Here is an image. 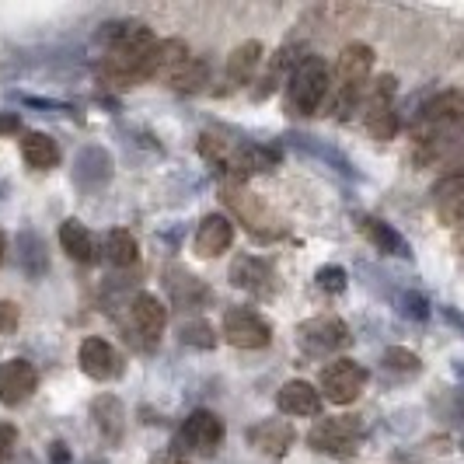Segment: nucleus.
Here are the masks:
<instances>
[{
  "mask_svg": "<svg viewBox=\"0 0 464 464\" xmlns=\"http://www.w3.org/2000/svg\"><path fill=\"white\" fill-rule=\"evenodd\" d=\"M373 70V49L367 43H349L339 60H335V73H332V109L335 116H349L353 109H360L367 81Z\"/></svg>",
  "mask_w": 464,
  "mask_h": 464,
  "instance_id": "1",
  "label": "nucleus"
},
{
  "mask_svg": "<svg viewBox=\"0 0 464 464\" xmlns=\"http://www.w3.org/2000/svg\"><path fill=\"white\" fill-rule=\"evenodd\" d=\"M332 94V67L322 56H301L286 77V112L294 116H318Z\"/></svg>",
  "mask_w": 464,
  "mask_h": 464,
  "instance_id": "2",
  "label": "nucleus"
},
{
  "mask_svg": "<svg viewBox=\"0 0 464 464\" xmlns=\"http://www.w3.org/2000/svg\"><path fill=\"white\" fill-rule=\"evenodd\" d=\"M220 199H224L227 209L245 224V231L252 234V237H258V241H276L279 234L286 231L283 220L262 203V196L248 192V188L237 186V182H224V186H220Z\"/></svg>",
  "mask_w": 464,
  "mask_h": 464,
  "instance_id": "3",
  "label": "nucleus"
},
{
  "mask_svg": "<svg viewBox=\"0 0 464 464\" xmlns=\"http://www.w3.org/2000/svg\"><path fill=\"white\" fill-rule=\"evenodd\" d=\"M464 126V92H440L433 94L422 109L412 126V140H440L450 130Z\"/></svg>",
  "mask_w": 464,
  "mask_h": 464,
  "instance_id": "4",
  "label": "nucleus"
},
{
  "mask_svg": "<svg viewBox=\"0 0 464 464\" xmlns=\"http://www.w3.org/2000/svg\"><path fill=\"white\" fill-rule=\"evenodd\" d=\"M168 325V307H164L154 294H137L126 304V318H122V332L126 339L140 349H154V343L164 335Z\"/></svg>",
  "mask_w": 464,
  "mask_h": 464,
  "instance_id": "5",
  "label": "nucleus"
},
{
  "mask_svg": "<svg viewBox=\"0 0 464 464\" xmlns=\"http://www.w3.org/2000/svg\"><path fill=\"white\" fill-rule=\"evenodd\" d=\"M395 92L398 81L392 73L377 77L373 84H367L363 92V122H367V133L373 140H392L398 133V112H395Z\"/></svg>",
  "mask_w": 464,
  "mask_h": 464,
  "instance_id": "6",
  "label": "nucleus"
},
{
  "mask_svg": "<svg viewBox=\"0 0 464 464\" xmlns=\"http://www.w3.org/2000/svg\"><path fill=\"white\" fill-rule=\"evenodd\" d=\"M318 392L322 398H328L332 405H353L356 398L363 395V388H367V371L356 363V360H346V356H339V360H332L322 367V377H318Z\"/></svg>",
  "mask_w": 464,
  "mask_h": 464,
  "instance_id": "7",
  "label": "nucleus"
},
{
  "mask_svg": "<svg viewBox=\"0 0 464 464\" xmlns=\"http://www.w3.org/2000/svg\"><path fill=\"white\" fill-rule=\"evenodd\" d=\"M363 437V426L356 416H332L318 419L314 430L307 433V443L318 450V454H332V458H349L356 450V443Z\"/></svg>",
  "mask_w": 464,
  "mask_h": 464,
  "instance_id": "8",
  "label": "nucleus"
},
{
  "mask_svg": "<svg viewBox=\"0 0 464 464\" xmlns=\"http://www.w3.org/2000/svg\"><path fill=\"white\" fill-rule=\"evenodd\" d=\"M349 343V328L339 314H318L297 325V346L307 356H332Z\"/></svg>",
  "mask_w": 464,
  "mask_h": 464,
  "instance_id": "9",
  "label": "nucleus"
},
{
  "mask_svg": "<svg viewBox=\"0 0 464 464\" xmlns=\"http://www.w3.org/2000/svg\"><path fill=\"white\" fill-rule=\"evenodd\" d=\"M224 419L209 409H192L179 430V447L186 454H199V458H209L220 443H224Z\"/></svg>",
  "mask_w": 464,
  "mask_h": 464,
  "instance_id": "10",
  "label": "nucleus"
},
{
  "mask_svg": "<svg viewBox=\"0 0 464 464\" xmlns=\"http://www.w3.org/2000/svg\"><path fill=\"white\" fill-rule=\"evenodd\" d=\"M224 339L234 349H266L273 343V328L252 307H227L224 311Z\"/></svg>",
  "mask_w": 464,
  "mask_h": 464,
  "instance_id": "11",
  "label": "nucleus"
},
{
  "mask_svg": "<svg viewBox=\"0 0 464 464\" xmlns=\"http://www.w3.org/2000/svg\"><path fill=\"white\" fill-rule=\"evenodd\" d=\"M77 363H81V371L88 373L92 381H116L122 377L126 371V363H122V356H119V349L109 343V339H84L81 349H77Z\"/></svg>",
  "mask_w": 464,
  "mask_h": 464,
  "instance_id": "12",
  "label": "nucleus"
},
{
  "mask_svg": "<svg viewBox=\"0 0 464 464\" xmlns=\"http://www.w3.org/2000/svg\"><path fill=\"white\" fill-rule=\"evenodd\" d=\"M39 392V371L28 360H4L0 363V401L4 405H24Z\"/></svg>",
  "mask_w": 464,
  "mask_h": 464,
  "instance_id": "13",
  "label": "nucleus"
},
{
  "mask_svg": "<svg viewBox=\"0 0 464 464\" xmlns=\"http://www.w3.org/2000/svg\"><path fill=\"white\" fill-rule=\"evenodd\" d=\"M231 283L237 290H248V294H256V297H269L273 290H276V273H273V266L266 262V258L258 256H237L231 262Z\"/></svg>",
  "mask_w": 464,
  "mask_h": 464,
  "instance_id": "14",
  "label": "nucleus"
},
{
  "mask_svg": "<svg viewBox=\"0 0 464 464\" xmlns=\"http://www.w3.org/2000/svg\"><path fill=\"white\" fill-rule=\"evenodd\" d=\"M245 440L252 443L258 454H266V458H283L294 447L297 433H294V426L286 419H262L256 426H248Z\"/></svg>",
  "mask_w": 464,
  "mask_h": 464,
  "instance_id": "15",
  "label": "nucleus"
},
{
  "mask_svg": "<svg viewBox=\"0 0 464 464\" xmlns=\"http://www.w3.org/2000/svg\"><path fill=\"white\" fill-rule=\"evenodd\" d=\"M433 209L437 220L447 227H461L464 224V175H443L440 182L433 186Z\"/></svg>",
  "mask_w": 464,
  "mask_h": 464,
  "instance_id": "16",
  "label": "nucleus"
},
{
  "mask_svg": "<svg viewBox=\"0 0 464 464\" xmlns=\"http://www.w3.org/2000/svg\"><path fill=\"white\" fill-rule=\"evenodd\" d=\"M276 405L283 416H318L322 412V392L307 381H286L279 388Z\"/></svg>",
  "mask_w": 464,
  "mask_h": 464,
  "instance_id": "17",
  "label": "nucleus"
},
{
  "mask_svg": "<svg viewBox=\"0 0 464 464\" xmlns=\"http://www.w3.org/2000/svg\"><path fill=\"white\" fill-rule=\"evenodd\" d=\"M231 245H234L231 217H224V213L203 217V224H199V231H196V252L203 258H213V256H220V252H227Z\"/></svg>",
  "mask_w": 464,
  "mask_h": 464,
  "instance_id": "18",
  "label": "nucleus"
},
{
  "mask_svg": "<svg viewBox=\"0 0 464 464\" xmlns=\"http://www.w3.org/2000/svg\"><path fill=\"white\" fill-rule=\"evenodd\" d=\"M92 419H94V426H98V433L112 443V447L122 443V437H126V412H122V401H119L116 395L94 398Z\"/></svg>",
  "mask_w": 464,
  "mask_h": 464,
  "instance_id": "19",
  "label": "nucleus"
},
{
  "mask_svg": "<svg viewBox=\"0 0 464 464\" xmlns=\"http://www.w3.org/2000/svg\"><path fill=\"white\" fill-rule=\"evenodd\" d=\"M356 227L363 231V237L371 241L377 252H384V256H398V258H409V241L401 237V234L392 227V224H384V220H377V217H356Z\"/></svg>",
  "mask_w": 464,
  "mask_h": 464,
  "instance_id": "20",
  "label": "nucleus"
},
{
  "mask_svg": "<svg viewBox=\"0 0 464 464\" xmlns=\"http://www.w3.org/2000/svg\"><path fill=\"white\" fill-rule=\"evenodd\" d=\"M164 286H168L171 301L179 304V307H199V304H209V297H213L207 283L199 276H192V273H186V269L164 273Z\"/></svg>",
  "mask_w": 464,
  "mask_h": 464,
  "instance_id": "21",
  "label": "nucleus"
},
{
  "mask_svg": "<svg viewBox=\"0 0 464 464\" xmlns=\"http://www.w3.org/2000/svg\"><path fill=\"white\" fill-rule=\"evenodd\" d=\"M258 67H262V43H256V39H252V43H241V46L227 56V81H231V88L252 84Z\"/></svg>",
  "mask_w": 464,
  "mask_h": 464,
  "instance_id": "22",
  "label": "nucleus"
},
{
  "mask_svg": "<svg viewBox=\"0 0 464 464\" xmlns=\"http://www.w3.org/2000/svg\"><path fill=\"white\" fill-rule=\"evenodd\" d=\"M60 248H63L73 262H84V266L98 258L92 231L81 227V220H63V224H60Z\"/></svg>",
  "mask_w": 464,
  "mask_h": 464,
  "instance_id": "23",
  "label": "nucleus"
},
{
  "mask_svg": "<svg viewBox=\"0 0 464 464\" xmlns=\"http://www.w3.org/2000/svg\"><path fill=\"white\" fill-rule=\"evenodd\" d=\"M237 147H241V140L231 137V133H220V130H207V133L199 137V154H203L217 171H227V168H231Z\"/></svg>",
  "mask_w": 464,
  "mask_h": 464,
  "instance_id": "24",
  "label": "nucleus"
},
{
  "mask_svg": "<svg viewBox=\"0 0 464 464\" xmlns=\"http://www.w3.org/2000/svg\"><path fill=\"white\" fill-rule=\"evenodd\" d=\"M22 158L35 171H49L60 161V147L49 133H22Z\"/></svg>",
  "mask_w": 464,
  "mask_h": 464,
  "instance_id": "25",
  "label": "nucleus"
},
{
  "mask_svg": "<svg viewBox=\"0 0 464 464\" xmlns=\"http://www.w3.org/2000/svg\"><path fill=\"white\" fill-rule=\"evenodd\" d=\"M207 81H209L207 60H192V56H188L186 63H179V67L164 77V84H168L171 92H182V94L203 92V84H207Z\"/></svg>",
  "mask_w": 464,
  "mask_h": 464,
  "instance_id": "26",
  "label": "nucleus"
},
{
  "mask_svg": "<svg viewBox=\"0 0 464 464\" xmlns=\"http://www.w3.org/2000/svg\"><path fill=\"white\" fill-rule=\"evenodd\" d=\"M105 258L119 266V269H130V266H137L140 258V245L137 237L126 231V227H116V231L105 234Z\"/></svg>",
  "mask_w": 464,
  "mask_h": 464,
  "instance_id": "27",
  "label": "nucleus"
},
{
  "mask_svg": "<svg viewBox=\"0 0 464 464\" xmlns=\"http://www.w3.org/2000/svg\"><path fill=\"white\" fill-rule=\"evenodd\" d=\"M179 339H182L186 346H199V349L217 346V332H213V325H207V322H186V325L179 328Z\"/></svg>",
  "mask_w": 464,
  "mask_h": 464,
  "instance_id": "28",
  "label": "nucleus"
},
{
  "mask_svg": "<svg viewBox=\"0 0 464 464\" xmlns=\"http://www.w3.org/2000/svg\"><path fill=\"white\" fill-rule=\"evenodd\" d=\"M384 367H388L392 373H419L422 371V360H419L412 349L395 346L384 353Z\"/></svg>",
  "mask_w": 464,
  "mask_h": 464,
  "instance_id": "29",
  "label": "nucleus"
},
{
  "mask_svg": "<svg viewBox=\"0 0 464 464\" xmlns=\"http://www.w3.org/2000/svg\"><path fill=\"white\" fill-rule=\"evenodd\" d=\"M314 279H318V286H322L325 294H343V290H346V269H343V266H322Z\"/></svg>",
  "mask_w": 464,
  "mask_h": 464,
  "instance_id": "30",
  "label": "nucleus"
},
{
  "mask_svg": "<svg viewBox=\"0 0 464 464\" xmlns=\"http://www.w3.org/2000/svg\"><path fill=\"white\" fill-rule=\"evenodd\" d=\"M18 450V430L11 422H0V464H7Z\"/></svg>",
  "mask_w": 464,
  "mask_h": 464,
  "instance_id": "31",
  "label": "nucleus"
},
{
  "mask_svg": "<svg viewBox=\"0 0 464 464\" xmlns=\"http://www.w3.org/2000/svg\"><path fill=\"white\" fill-rule=\"evenodd\" d=\"M22 322V311L14 301H0V335H11Z\"/></svg>",
  "mask_w": 464,
  "mask_h": 464,
  "instance_id": "32",
  "label": "nucleus"
},
{
  "mask_svg": "<svg viewBox=\"0 0 464 464\" xmlns=\"http://www.w3.org/2000/svg\"><path fill=\"white\" fill-rule=\"evenodd\" d=\"M405 314L422 322V318L430 314V304H426V297H422V294H405Z\"/></svg>",
  "mask_w": 464,
  "mask_h": 464,
  "instance_id": "33",
  "label": "nucleus"
},
{
  "mask_svg": "<svg viewBox=\"0 0 464 464\" xmlns=\"http://www.w3.org/2000/svg\"><path fill=\"white\" fill-rule=\"evenodd\" d=\"M161 464H188V454L175 443V447H168L161 454Z\"/></svg>",
  "mask_w": 464,
  "mask_h": 464,
  "instance_id": "34",
  "label": "nucleus"
},
{
  "mask_svg": "<svg viewBox=\"0 0 464 464\" xmlns=\"http://www.w3.org/2000/svg\"><path fill=\"white\" fill-rule=\"evenodd\" d=\"M49 458H53V461H56V464H67V461H70V454H67V447H63V443H53V450H49Z\"/></svg>",
  "mask_w": 464,
  "mask_h": 464,
  "instance_id": "35",
  "label": "nucleus"
},
{
  "mask_svg": "<svg viewBox=\"0 0 464 464\" xmlns=\"http://www.w3.org/2000/svg\"><path fill=\"white\" fill-rule=\"evenodd\" d=\"M443 318H447L450 325L464 328V314H461V311H454V307H443Z\"/></svg>",
  "mask_w": 464,
  "mask_h": 464,
  "instance_id": "36",
  "label": "nucleus"
},
{
  "mask_svg": "<svg viewBox=\"0 0 464 464\" xmlns=\"http://www.w3.org/2000/svg\"><path fill=\"white\" fill-rule=\"evenodd\" d=\"M14 130H18V119H14V116L0 119V133H14Z\"/></svg>",
  "mask_w": 464,
  "mask_h": 464,
  "instance_id": "37",
  "label": "nucleus"
},
{
  "mask_svg": "<svg viewBox=\"0 0 464 464\" xmlns=\"http://www.w3.org/2000/svg\"><path fill=\"white\" fill-rule=\"evenodd\" d=\"M454 245H458V252H464V224L454 231Z\"/></svg>",
  "mask_w": 464,
  "mask_h": 464,
  "instance_id": "38",
  "label": "nucleus"
},
{
  "mask_svg": "<svg viewBox=\"0 0 464 464\" xmlns=\"http://www.w3.org/2000/svg\"><path fill=\"white\" fill-rule=\"evenodd\" d=\"M4 258H7V234L0 231V266H4Z\"/></svg>",
  "mask_w": 464,
  "mask_h": 464,
  "instance_id": "39",
  "label": "nucleus"
}]
</instances>
